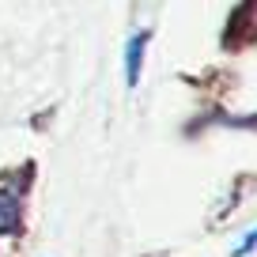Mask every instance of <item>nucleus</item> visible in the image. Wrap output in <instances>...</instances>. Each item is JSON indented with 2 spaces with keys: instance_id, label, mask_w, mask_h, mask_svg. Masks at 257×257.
Listing matches in <instances>:
<instances>
[{
  "instance_id": "f257e3e1",
  "label": "nucleus",
  "mask_w": 257,
  "mask_h": 257,
  "mask_svg": "<svg viewBox=\"0 0 257 257\" xmlns=\"http://www.w3.org/2000/svg\"><path fill=\"white\" fill-rule=\"evenodd\" d=\"M148 42H152V31H137V34H128V42H125V83H128V87H137V83H140Z\"/></svg>"
},
{
  "instance_id": "f03ea898",
  "label": "nucleus",
  "mask_w": 257,
  "mask_h": 257,
  "mask_svg": "<svg viewBox=\"0 0 257 257\" xmlns=\"http://www.w3.org/2000/svg\"><path fill=\"white\" fill-rule=\"evenodd\" d=\"M19 223H23V193L4 185V189H0V234L19 231Z\"/></svg>"
},
{
  "instance_id": "7ed1b4c3",
  "label": "nucleus",
  "mask_w": 257,
  "mask_h": 257,
  "mask_svg": "<svg viewBox=\"0 0 257 257\" xmlns=\"http://www.w3.org/2000/svg\"><path fill=\"white\" fill-rule=\"evenodd\" d=\"M253 249H257V227H253V231H246V234H242L238 242H234L231 257H249V253H253Z\"/></svg>"
}]
</instances>
